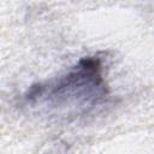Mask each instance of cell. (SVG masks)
<instances>
[{
	"instance_id": "obj_1",
	"label": "cell",
	"mask_w": 154,
	"mask_h": 154,
	"mask_svg": "<svg viewBox=\"0 0 154 154\" xmlns=\"http://www.w3.org/2000/svg\"><path fill=\"white\" fill-rule=\"evenodd\" d=\"M108 97L102 59L93 55L82 58L58 78L31 84L23 101L47 116L76 119L103 106Z\"/></svg>"
}]
</instances>
